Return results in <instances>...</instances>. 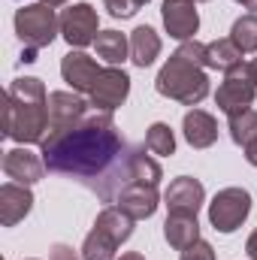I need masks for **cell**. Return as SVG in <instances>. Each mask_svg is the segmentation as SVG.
Segmentation results:
<instances>
[{"instance_id": "1", "label": "cell", "mask_w": 257, "mask_h": 260, "mask_svg": "<svg viewBox=\"0 0 257 260\" xmlns=\"http://www.w3.org/2000/svg\"><path fill=\"white\" fill-rule=\"evenodd\" d=\"M43 164L49 173L82 182L103 203L118 200L130 185V151L118 133L112 112H88L79 124L61 133H46Z\"/></svg>"}, {"instance_id": "2", "label": "cell", "mask_w": 257, "mask_h": 260, "mask_svg": "<svg viewBox=\"0 0 257 260\" xmlns=\"http://www.w3.org/2000/svg\"><path fill=\"white\" fill-rule=\"evenodd\" d=\"M49 133V94L34 76H21L6 91L3 106V136L21 145L43 142Z\"/></svg>"}, {"instance_id": "3", "label": "cell", "mask_w": 257, "mask_h": 260, "mask_svg": "<svg viewBox=\"0 0 257 260\" xmlns=\"http://www.w3.org/2000/svg\"><path fill=\"white\" fill-rule=\"evenodd\" d=\"M154 88L160 97H170L182 106H197L209 97V76L203 73V67L191 64L179 55H170V61L160 67Z\"/></svg>"}, {"instance_id": "4", "label": "cell", "mask_w": 257, "mask_h": 260, "mask_svg": "<svg viewBox=\"0 0 257 260\" xmlns=\"http://www.w3.org/2000/svg\"><path fill=\"white\" fill-rule=\"evenodd\" d=\"M15 34L24 43V49H46L55 43V37L61 34V18L55 15L52 6L46 3H30L21 6L15 12Z\"/></svg>"}, {"instance_id": "5", "label": "cell", "mask_w": 257, "mask_h": 260, "mask_svg": "<svg viewBox=\"0 0 257 260\" xmlns=\"http://www.w3.org/2000/svg\"><path fill=\"white\" fill-rule=\"evenodd\" d=\"M254 94H257L254 67L245 64V61H239L236 67H230V70L224 73V82H221V88H218V94H215V103H218V109L230 118V115H236V112H242V109H251Z\"/></svg>"}, {"instance_id": "6", "label": "cell", "mask_w": 257, "mask_h": 260, "mask_svg": "<svg viewBox=\"0 0 257 260\" xmlns=\"http://www.w3.org/2000/svg\"><path fill=\"white\" fill-rule=\"evenodd\" d=\"M251 212V194L242 188H224L209 203V221L218 233H233Z\"/></svg>"}, {"instance_id": "7", "label": "cell", "mask_w": 257, "mask_h": 260, "mask_svg": "<svg viewBox=\"0 0 257 260\" xmlns=\"http://www.w3.org/2000/svg\"><path fill=\"white\" fill-rule=\"evenodd\" d=\"M100 34V18H97V9L91 3H76L64 9L61 15V37L73 49H85L97 40Z\"/></svg>"}, {"instance_id": "8", "label": "cell", "mask_w": 257, "mask_h": 260, "mask_svg": "<svg viewBox=\"0 0 257 260\" xmlns=\"http://www.w3.org/2000/svg\"><path fill=\"white\" fill-rule=\"evenodd\" d=\"M130 94V76L118 67H106L100 70V76L91 85V106L100 112H115Z\"/></svg>"}, {"instance_id": "9", "label": "cell", "mask_w": 257, "mask_h": 260, "mask_svg": "<svg viewBox=\"0 0 257 260\" xmlns=\"http://www.w3.org/2000/svg\"><path fill=\"white\" fill-rule=\"evenodd\" d=\"M88 115V103L76 91H52L49 94V133H61L79 124Z\"/></svg>"}, {"instance_id": "10", "label": "cell", "mask_w": 257, "mask_h": 260, "mask_svg": "<svg viewBox=\"0 0 257 260\" xmlns=\"http://www.w3.org/2000/svg\"><path fill=\"white\" fill-rule=\"evenodd\" d=\"M164 27L173 40L188 43L194 34L200 30V12H197V0H164Z\"/></svg>"}, {"instance_id": "11", "label": "cell", "mask_w": 257, "mask_h": 260, "mask_svg": "<svg viewBox=\"0 0 257 260\" xmlns=\"http://www.w3.org/2000/svg\"><path fill=\"white\" fill-rule=\"evenodd\" d=\"M203 200H206V188H203V182H197L191 176L173 179L167 194H164V203H167L170 215H197Z\"/></svg>"}, {"instance_id": "12", "label": "cell", "mask_w": 257, "mask_h": 260, "mask_svg": "<svg viewBox=\"0 0 257 260\" xmlns=\"http://www.w3.org/2000/svg\"><path fill=\"white\" fill-rule=\"evenodd\" d=\"M3 173H6L12 182L30 188V185H37V182L43 179L46 164H43L34 151H27V148L21 145V148H9V151L3 154Z\"/></svg>"}, {"instance_id": "13", "label": "cell", "mask_w": 257, "mask_h": 260, "mask_svg": "<svg viewBox=\"0 0 257 260\" xmlns=\"http://www.w3.org/2000/svg\"><path fill=\"white\" fill-rule=\"evenodd\" d=\"M100 70L103 67H97L94 58H88L85 52H70L64 55V61H61V76H64V82L76 91V94H91V85H94V79L100 76Z\"/></svg>"}, {"instance_id": "14", "label": "cell", "mask_w": 257, "mask_h": 260, "mask_svg": "<svg viewBox=\"0 0 257 260\" xmlns=\"http://www.w3.org/2000/svg\"><path fill=\"white\" fill-rule=\"evenodd\" d=\"M157 203H160L157 188H154V185H139V182L127 185V188L118 194V200H115V206H118L121 212H127L133 221L151 218V215L157 212Z\"/></svg>"}, {"instance_id": "15", "label": "cell", "mask_w": 257, "mask_h": 260, "mask_svg": "<svg viewBox=\"0 0 257 260\" xmlns=\"http://www.w3.org/2000/svg\"><path fill=\"white\" fill-rule=\"evenodd\" d=\"M30 209H34V194L27 191V185L6 182L0 188V224L3 227H15L18 221L27 218Z\"/></svg>"}, {"instance_id": "16", "label": "cell", "mask_w": 257, "mask_h": 260, "mask_svg": "<svg viewBox=\"0 0 257 260\" xmlns=\"http://www.w3.org/2000/svg\"><path fill=\"white\" fill-rule=\"evenodd\" d=\"M182 130H185V139L191 148H209L218 139V121L203 109H191L182 121Z\"/></svg>"}, {"instance_id": "17", "label": "cell", "mask_w": 257, "mask_h": 260, "mask_svg": "<svg viewBox=\"0 0 257 260\" xmlns=\"http://www.w3.org/2000/svg\"><path fill=\"white\" fill-rule=\"evenodd\" d=\"M164 239L176 251H185V248H191L194 242H200L197 215H170L167 224H164Z\"/></svg>"}, {"instance_id": "18", "label": "cell", "mask_w": 257, "mask_h": 260, "mask_svg": "<svg viewBox=\"0 0 257 260\" xmlns=\"http://www.w3.org/2000/svg\"><path fill=\"white\" fill-rule=\"evenodd\" d=\"M157 55H160V37H157V30L148 27V24H139L130 34V61L145 70V67L154 64Z\"/></svg>"}, {"instance_id": "19", "label": "cell", "mask_w": 257, "mask_h": 260, "mask_svg": "<svg viewBox=\"0 0 257 260\" xmlns=\"http://www.w3.org/2000/svg\"><path fill=\"white\" fill-rule=\"evenodd\" d=\"M94 49H97V58L109 67H118L130 58V40L118 30H100L94 40Z\"/></svg>"}, {"instance_id": "20", "label": "cell", "mask_w": 257, "mask_h": 260, "mask_svg": "<svg viewBox=\"0 0 257 260\" xmlns=\"http://www.w3.org/2000/svg\"><path fill=\"white\" fill-rule=\"evenodd\" d=\"M94 227H97V230H103V233H106L109 239H115L118 245H121V242H127L130 236H133V218H130L127 212H121L118 206H106V209L97 215Z\"/></svg>"}, {"instance_id": "21", "label": "cell", "mask_w": 257, "mask_h": 260, "mask_svg": "<svg viewBox=\"0 0 257 260\" xmlns=\"http://www.w3.org/2000/svg\"><path fill=\"white\" fill-rule=\"evenodd\" d=\"M160 179H164V170H160V164L154 157L145 154V145L142 148H133L130 151V185L139 182V185H154L157 188Z\"/></svg>"}, {"instance_id": "22", "label": "cell", "mask_w": 257, "mask_h": 260, "mask_svg": "<svg viewBox=\"0 0 257 260\" xmlns=\"http://www.w3.org/2000/svg\"><path fill=\"white\" fill-rule=\"evenodd\" d=\"M206 55H209V67H212V70H221V73H227L230 67H236L242 61V52H239V46H236L230 37L209 43V46H206Z\"/></svg>"}, {"instance_id": "23", "label": "cell", "mask_w": 257, "mask_h": 260, "mask_svg": "<svg viewBox=\"0 0 257 260\" xmlns=\"http://www.w3.org/2000/svg\"><path fill=\"white\" fill-rule=\"evenodd\" d=\"M115 248H118V242L94 227L82 242V260H115Z\"/></svg>"}, {"instance_id": "24", "label": "cell", "mask_w": 257, "mask_h": 260, "mask_svg": "<svg viewBox=\"0 0 257 260\" xmlns=\"http://www.w3.org/2000/svg\"><path fill=\"white\" fill-rule=\"evenodd\" d=\"M230 139L242 148H248L257 139V112L254 109H242L236 115H230Z\"/></svg>"}, {"instance_id": "25", "label": "cell", "mask_w": 257, "mask_h": 260, "mask_svg": "<svg viewBox=\"0 0 257 260\" xmlns=\"http://www.w3.org/2000/svg\"><path fill=\"white\" fill-rule=\"evenodd\" d=\"M145 148H148L151 154H160V157L176 154V136H173L170 124H164V121L151 124L148 133H145Z\"/></svg>"}, {"instance_id": "26", "label": "cell", "mask_w": 257, "mask_h": 260, "mask_svg": "<svg viewBox=\"0 0 257 260\" xmlns=\"http://www.w3.org/2000/svg\"><path fill=\"white\" fill-rule=\"evenodd\" d=\"M230 40L239 46L242 55L257 52V15H242L233 21V30H230Z\"/></svg>"}, {"instance_id": "27", "label": "cell", "mask_w": 257, "mask_h": 260, "mask_svg": "<svg viewBox=\"0 0 257 260\" xmlns=\"http://www.w3.org/2000/svg\"><path fill=\"white\" fill-rule=\"evenodd\" d=\"M176 55H179V58H185V61H191V64H197V67H209L206 46H203V43H197V40H188V43H182V46L176 49Z\"/></svg>"}, {"instance_id": "28", "label": "cell", "mask_w": 257, "mask_h": 260, "mask_svg": "<svg viewBox=\"0 0 257 260\" xmlns=\"http://www.w3.org/2000/svg\"><path fill=\"white\" fill-rule=\"evenodd\" d=\"M112 18H130L139 12V0H103Z\"/></svg>"}, {"instance_id": "29", "label": "cell", "mask_w": 257, "mask_h": 260, "mask_svg": "<svg viewBox=\"0 0 257 260\" xmlns=\"http://www.w3.org/2000/svg\"><path fill=\"white\" fill-rule=\"evenodd\" d=\"M182 260H215V248L200 239V242H194L191 248L182 251Z\"/></svg>"}, {"instance_id": "30", "label": "cell", "mask_w": 257, "mask_h": 260, "mask_svg": "<svg viewBox=\"0 0 257 260\" xmlns=\"http://www.w3.org/2000/svg\"><path fill=\"white\" fill-rule=\"evenodd\" d=\"M52 260H79V257H76V251L70 245H55L52 248Z\"/></svg>"}, {"instance_id": "31", "label": "cell", "mask_w": 257, "mask_h": 260, "mask_svg": "<svg viewBox=\"0 0 257 260\" xmlns=\"http://www.w3.org/2000/svg\"><path fill=\"white\" fill-rule=\"evenodd\" d=\"M245 251H248V257L257 260V230L248 236V242H245Z\"/></svg>"}, {"instance_id": "32", "label": "cell", "mask_w": 257, "mask_h": 260, "mask_svg": "<svg viewBox=\"0 0 257 260\" xmlns=\"http://www.w3.org/2000/svg\"><path fill=\"white\" fill-rule=\"evenodd\" d=\"M245 157H248V164H251V167H257V139L245 148Z\"/></svg>"}, {"instance_id": "33", "label": "cell", "mask_w": 257, "mask_h": 260, "mask_svg": "<svg viewBox=\"0 0 257 260\" xmlns=\"http://www.w3.org/2000/svg\"><path fill=\"white\" fill-rule=\"evenodd\" d=\"M121 260H145L139 251H127V254H121Z\"/></svg>"}, {"instance_id": "34", "label": "cell", "mask_w": 257, "mask_h": 260, "mask_svg": "<svg viewBox=\"0 0 257 260\" xmlns=\"http://www.w3.org/2000/svg\"><path fill=\"white\" fill-rule=\"evenodd\" d=\"M239 6H245V9H257V0H236Z\"/></svg>"}, {"instance_id": "35", "label": "cell", "mask_w": 257, "mask_h": 260, "mask_svg": "<svg viewBox=\"0 0 257 260\" xmlns=\"http://www.w3.org/2000/svg\"><path fill=\"white\" fill-rule=\"evenodd\" d=\"M40 3H46V6H52V9H55V6H61V3H67V0H40Z\"/></svg>"}, {"instance_id": "36", "label": "cell", "mask_w": 257, "mask_h": 260, "mask_svg": "<svg viewBox=\"0 0 257 260\" xmlns=\"http://www.w3.org/2000/svg\"><path fill=\"white\" fill-rule=\"evenodd\" d=\"M251 67H254V76H257V58H254V61H251Z\"/></svg>"}, {"instance_id": "37", "label": "cell", "mask_w": 257, "mask_h": 260, "mask_svg": "<svg viewBox=\"0 0 257 260\" xmlns=\"http://www.w3.org/2000/svg\"><path fill=\"white\" fill-rule=\"evenodd\" d=\"M145 3H148V0H139V6H145Z\"/></svg>"}]
</instances>
